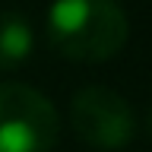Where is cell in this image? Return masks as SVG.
Masks as SVG:
<instances>
[{
  "label": "cell",
  "instance_id": "cell-1",
  "mask_svg": "<svg viewBox=\"0 0 152 152\" xmlns=\"http://www.w3.org/2000/svg\"><path fill=\"white\" fill-rule=\"evenodd\" d=\"M127 32V16L114 0H54L48 10V38L66 60H111Z\"/></svg>",
  "mask_w": 152,
  "mask_h": 152
},
{
  "label": "cell",
  "instance_id": "cell-2",
  "mask_svg": "<svg viewBox=\"0 0 152 152\" xmlns=\"http://www.w3.org/2000/svg\"><path fill=\"white\" fill-rule=\"evenodd\" d=\"M60 117L45 95L22 83H0V152H51Z\"/></svg>",
  "mask_w": 152,
  "mask_h": 152
},
{
  "label": "cell",
  "instance_id": "cell-3",
  "mask_svg": "<svg viewBox=\"0 0 152 152\" xmlns=\"http://www.w3.org/2000/svg\"><path fill=\"white\" fill-rule=\"evenodd\" d=\"M70 121H73L79 140L102 152L124 149L136 136L133 108L127 104V98L121 92H114L108 86L79 89L73 95V104H70Z\"/></svg>",
  "mask_w": 152,
  "mask_h": 152
},
{
  "label": "cell",
  "instance_id": "cell-4",
  "mask_svg": "<svg viewBox=\"0 0 152 152\" xmlns=\"http://www.w3.org/2000/svg\"><path fill=\"white\" fill-rule=\"evenodd\" d=\"M32 45H35L32 22L22 13L3 10L0 13V73L26 64L28 54H32Z\"/></svg>",
  "mask_w": 152,
  "mask_h": 152
},
{
  "label": "cell",
  "instance_id": "cell-5",
  "mask_svg": "<svg viewBox=\"0 0 152 152\" xmlns=\"http://www.w3.org/2000/svg\"><path fill=\"white\" fill-rule=\"evenodd\" d=\"M146 127H149V133H152V111H149V124H146Z\"/></svg>",
  "mask_w": 152,
  "mask_h": 152
}]
</instances>
